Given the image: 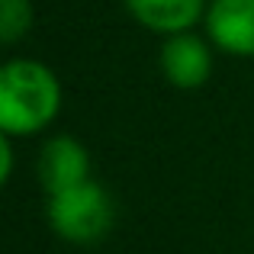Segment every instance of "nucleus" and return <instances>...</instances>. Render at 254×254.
<instances>
[{
	"label": "nucleus",
	"mask_w": 254,
	"mask_h": 254,
	"mask_svg": "<svg viewBox=\"0 0 254 254\" xmlns=\"http://www.w3.org/2000/svg\"><path fill=\"white\" fill-rule=\"evenodd\" d=\"M62 81L39 58H6L0 64V132L26 138L45 132L62 113Z\"/></svg>",
	"instance_id": "1"
},
{
	"label": "nucleus",
	"mask_w": 254,
	"mask_h": 254,
	"mask_svg": "<svg viewBox=\"0 0 254 254\" xmlns=\"http://www.w3.org/2000/svg\"><path fill=\"white\" fill-rule=\"evenodd\" d=\"M45 222L62 242L68 245H97L110 235L116 222V206L103 184L84 180L68 190H58L45 196Z\"/></svg>",
	"instance_id": "2"
},
{
	"label": "nucleus",
	"mask_w": 254,
	"mask_h": 254,
	"mask_svg": "<svg viewBox=\"0 0 254 254\" xmlns=\"http://www.w3.org/2000/svg\"><path fill=\"white\" fill-rule=\"evenodd\" d=\"M212 42L199 32H174L161 39L158 68L177 90H196L212 77Z\"/></svg>",
	"instance_id": "3"
},
{
	"label": "nucleus",
	"mask_w": 254,
	"mask_h": 254,
	"mask_svg": "<svg viewBox=\"0 0 254 254\" xmlns=\"http://www.w3.org/2000/svg\"><path fill=\"white\" fill-rule=\"evenodd\" d=\"M203 36L216 52L254 58V0H209Z\"/></svg>",
	"instance_id": "4"
},
{
	"label": "nucleus",
	"mask_w": 254,
	"mask_h": 254,
	"mask_svg": "<svg viewBox=\"0 0 254 254\" xmlns=\"http://www.w3.org/2000/svg\"><path fill=\"white\" fill-rule=\"evenodd\" d=\"M36 174H39L45 196L68 190L74 184H84V180H90V151L74 135H64V132L62 135H49L42 142V148H39Z\"/></svg>",
	"instance_id": "5"
},
{
	"label": "nucleus",
	"mask_w": 254,
	"mask_h": 254,
	"mask_svg": "<svg viewBox=\"0 0 254 254\" xmlns=\"http://www.w3.org/2000/svg\"><path fill=\"white\" fill-rule=\"evenodd\" d=\"M123 6L142 29L174 36V32H190L193 26L203 23L209 0H123Z\"/></svg>",
	"instance_id": "6"
},
{
	"label": "nucleus",
	"mask_w": 254,
	"mask_h": 254,
	"mask_svg": "<svg viewBox=\"0 0 254 254\" xmlns=\"http://www.w3.org/2000/svg\"><path fill=\"white\" fill-rule=\"evenodd\" d=\"M36 23L32 0H0V45H19Z\"/></svg>",
	"instance_id": "7"
},
{
	"label": "nucleus",
	"mask_w": 254,
	"mask_h": 254,
	"mask_svg": "<svg viewBox=\"0 0 254 254\" xmlns=\"http://www.w3.org/2000/svg\"><path fill=\"white\" fill-rule=\"evenodd\" d=\"M13 168H16V155H13V142L6 132H0V190L6 187V180H10Z\"/></svg>",
	"instance_id": "8"
}]
</instances>
